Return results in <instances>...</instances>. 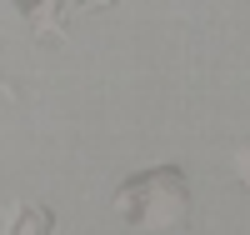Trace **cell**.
I'll return each instance as SVG.
<instances>
[{
  "label": "cell",
  "instance_id": "1",
  "mask_svg": "<svg viewBox=\"0 0 250 235\" xmlns=\"http://www.w3.org/2000/svg\"><path fill=\"white\" fill-rule=\"evenodd\" d=\"M235 165H240V170H245V175H240V180H245V185H250V155H245V150H240V155H235Z\"/></svg>",
  "mask_w": 250,
  "mask_h": 235
}]
</instances>
